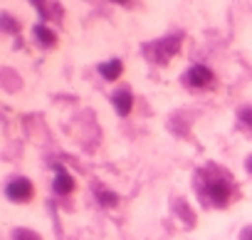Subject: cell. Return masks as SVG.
Here are the masks:
<instances>
[{
	"instance_id": "cell-1",
	"label": "cell",
	"mask_w": 252,
	"mask_h": 240,
	"mask_svg": "<svg viewBox=\"0 0 252 240\" xmlns=\"http://www.w3.org/2000/svg\"><path fill=\"white\" fill-rule=\"evenodd\" d=\"M205 196H208V201L213 203V206H225L227 201H230V196H232V186H230V181L225 178V176H210L208 181H205Z\"/></svg>"
},
{
	"instance_id": "cell-2",
	"label": "cell",
	"mask_w": 252,
	"mask_h": 240,
	"mask_svg": "<svg viewBox=\"0 0 252 240\" xmlns=\"http://www.w3.org/2000/svg\"><path fill=\"white\" fill-rule=\"evenodd\" d=\"M5 193H8L10 201H15V203H25V201L32 198L35 191H32V183H30L28 178H13V181L8 183Z\"/></svg>"
},
{
	"instance_id": "cell-3",
	"label": "cell",
	"mask_w": 252,
	"mask_h": 240,
	"mask_svg": "<svg viewBox=\"0 0 252 240\" xmlns=\"http://www.w3.org/2000/svg\"><path fill=\"white\" fill-rule=\"evenodd\" d=\"M188 84L190 87H208L210 82H213V69L210 67H205V65H193L190 69H188Z\"/></svg>"
},
{
	"instance_id": "cell-4",
	"label": "cell",
	"mask_w": 252,
	"mask_h": 240,
	"mask_svg": "<svg viewBox=\"0 0 252 240\" xmlns=\"http://www.w3.org/2000/svg\"><path fill=\"white\" fill-rule=\"evenodd\" d=\"M181 33L178 35H171V37H166V40H161L156 47H158V52L154 55V60H158V62H166L171 55H176V50H178V45H181Z\"/></svg>"
},
{
	"instance_id": "cell-5",
	"label": "cell",
	"mask_w": 252,
	"mask_h": 240,
	"mask_svg": "<svg viewBox=\"0 0 252 240\" xmlns=\"http://www.w3.org/2000/svg\"><path fill=\"white\" fill-rule=\"evenodd\" d=\"M114 106H116V111H119V116H126L131 111V106H134V94H131V89H119L116 94H114Z\"/></svg>"
},
{
	"instance_id": "cell-6",
	"label": "cell",
	"mask_w": 252,
	"mask_h": 240,
	"mask_svg": "<svg viewBox=\"0 0 252 240\" xmlns=\"http://www.w3.org/2000/svg\"><path fill=\"white\" fill-rule=\"evenodd\" d=\"M99 72H101L104 79L114 82V79H119V74L124 72V62H121V60H109V62L99 65Z\"/></svg>"
},
{
	"instance_id": "cell-7",
	"label": "cell",
	"mask_w": 252,
	"mask_h": 240,
	"mask_svg": "<svg viewBox=\"0 0 252 240\" xmlns=\"http://www.w3.org/2000/svg\"><path fill=\"white\" fill-rule=\"evenodd\" d=\"M72 188H74V178L60 166L57 169V178H55V191L62 193V196H67V193H72Z\"/></svg>"
},
{
	"instance_id": "cell-8",
	"label": "cell",
	"mask_w": 252,
	"mask_h": 240,
	"mask_svg": "<svg viewBox=\"0 0 252 240\" xmlns=\"http://www.w3.org/2000/svg\"><path fill=\"white\" fill-rule=\"evenodd\" d=\"M35 35H37V40H40L45 47H52V45L57 42V35H55L50 28H45V25H37V28H35Z\"/></svg>"
},
{
	"instance_id": "cell-9",
	"label": "cell",
	"mask_w": 252,
	"mask_h": 240,
	"mask_svg": "<svg viewBox=\"0 0 252 240\" xmlns=\"http://www.w3.org/2000/svg\"><path fill=\"white\" fill-rule=\"evenodd\" d=\"M94 193H96V198H99L106 208H111V206H116V203H119V196H116V193H111V191H106L104 186H96V188H94Z\"/></svg>"
},
{
	"instance_id": "cell-10",
	"label": "cell",
	"mask_w": 252,
	"mask_h": 240,
	"mask_svg": "<svg viewBox=\"0 0 252 240\" xmlns=\"http://www.w3.org/2000/svg\"><path fill=\"white\" fill-rule=\"evenodd\" d=\"M13 240H40V235L35 230H28V228H18L13 233Z\"/></svg>"
},
{
	"instance_id": "cell-11",
	"label": "cell",
	"mask_w": 252,
	"mask_h": 240,
	"mask_svg": "<svg viewBox=\"0 0 252 240\" xmlns=\"http://www.w3.org/2000/svg\"><path fill=\"white\" fill-rule=\"evenodd\" d=\"M240 119H242V122L252 129V106H245V109L240 111Z\"/></svg>"
},
{
	"instance_id": "cell-12",
	"label": "cell",
	"mask_w": 252,
	"mask_h": 240,
	"mask_svg": "<svg viewBox=\"0 0 252 240\" xmlns=\"http://www.w3.org/2000/svg\"><path fill=\"white\" fill-rule=\"evenodd\" d=\"M247 171H250V173H252V156H250V159H247Z\"/></svg>"
}]
</instances>
